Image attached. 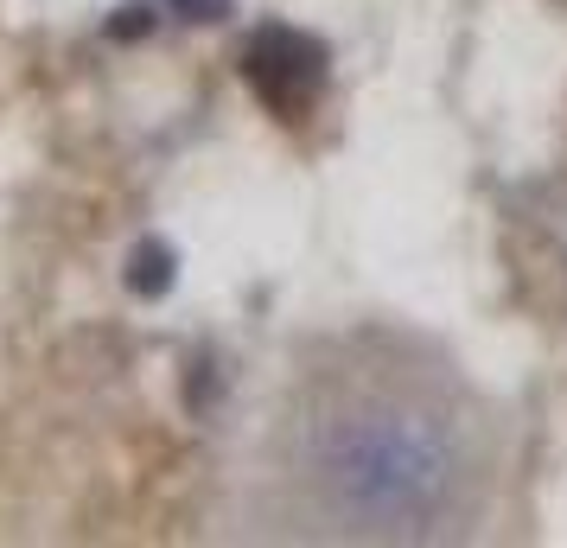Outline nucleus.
<instances>
[{
  "label": "nucleus",
  "instance_id": "nucleus-3",
  "mask_svg": "<svg viewBox=\"0 0 567 548\" xmlns=\"http://www.w3.org/2000/svg\"><path fill=\"white\" fill-rule=\"evenodd\" d=\"M109 32H115V39H147V32H153V7H147V0H134V7H122L109 20Z\"/></svg>",
  "mask_w": 567,
  "mask_h": 548
},
{
  "label": "nucleus",
  "instance_id": "nucleus-1",
  "mask_svg": "<svg viewBox=\"0 0 567 548\" xmlns=\"http://www.w3.org/2000/svg\"><path fill=\"white\" fill-rule=\"evenodd\" d=\"M319 77H325V45L319 39L287 32V26H262L249 39V83L281 115H294L306 102V90H319Z\"/></svg>",
  "mask_w": 567,
  "mask_h": 548
},
{
  "label": "nucleus",
  "instance_id": "nucleus-4",
  "mask_svg": "<svg viewBox=\"0 0 567 548\" xmlns=\"http://www.w3.org/2000/svg\"><path fill=\"white\" fill-rule=\"evenodd\" d=\"M173 13L179 20H204L211 26V20H230V0H173Z\"/></svg>",
  "mask_w": 567,
  "mask_h": 548
},
{
  "label": "nucleus",
  "instance_id": "nucleus-2",
  "mask_svg": "<svg viewBox=\"0 0 567 548\" xmlns=\"http://www.w3.org/2000/svg\"><path fill=\"white\" fill-rule=\"evenodd\" d=\"M128 287H134L141 300H160L166 287H173V249H166V243H153V236H147V243L128 255Z\"/></svg>",
  "mask_w": 567,
  "mask_h": 548
}]
</instances>
